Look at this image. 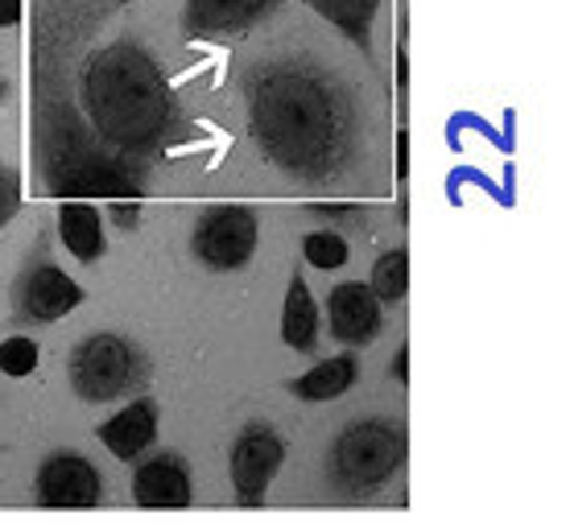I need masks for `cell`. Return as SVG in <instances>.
<instances>
[{
	"label": "cell",
	"instance_id": "cell-14",
	"mask_svg": "<svg viewBox=\"0 0 570 524\" xmlns=\"http://www.w3.org/2000/svg\"><path fill=\"white\" fill-rule=\"evenodd\" d=\"M356 380H360L356 355H331V359H323V364H314L311 372H302L298 380H289V393H294L298 401L323 405V401L343 397Z\"/></svg>",
	"mask_w": 570,
	"mask_h": 524
},
{
	"label": "cell",
	"instance_id": "cell-7",
	"mask_svg": "<svg viewBox=\"0 0 570 524\" xmlns=\"http://www.w3.org/2000/svg\"><path fill=\"white\" fill-rule=\"evenodd\" d=\"M33 496L42 508H96L104 500V479L96 463H87L83 454L58 451L38 467Z\"/></svg>",
	"mask_w": 570,
	"mask_h": 524
},
{
	"label": "cell",
	"instance_id": "cell-22",
	"mask_svg": "<svg viewBox=\"0 0 570 524\" xmlns=\"http://www.w3.org/2000/svg\"><path fill=\"white\" fill-rule=\"evenodd\" d=\"M405 368H410V347H401L397 359H393V376H397L401 384L410 380V372H405Z\"/></svg>",
	"mask_w": 570,
	"mask_h": 524
},
{
	"label": "cell",
	"instance_id": "cell-8",
	"mask_svg": "<svg viewBox=\"0 0 570 524\" xmlns=\"http://www.w3.org/2000/svg\"><path fill=\"white\" fill-rule=\"evenodd\" d=\"M75 306H83V289L58 265L38 260V265H29L21 273V281H17V314L21 318H29V323H58Z\"/></svg>",
	"mask_w": 570,
	"mask_h": 524
},
{
	"label": "cell",
	"instance_id": "cell-12",
	"mask_svg": "<svg viewBox=\"0 0 570 524\" xmlns=\"http://www.w3.org/2000/svg\"><path fill=\"white\" fill-rule=\"evenodd\" d=\"M96 438H100L120 463L141 458L157 438V401L141 397V401H132V405H125L116 417H108V422L96 429Z\"/></svg>",
	"mask_w": 570,
	"mask_h": 524
},
{
	"label": "cell",
	"instance_id": "cell-17",
	"mask_svg": "<svg viewBox=\"0 0 570 524\" xmlns=\"http://www.w3.org/2000/svg\"><path fill=\"white\" fill-rule=\"evenodd\" d=\"M368 289L376 294L381 306H397L405 298V289H410V253L405 248H393L385 253L376 265H372V281Z\"/></svg>",
	"mask_w": 570,
	"mask_h": 524
},
{
	"label": "cell",
	"instance_id": "cell-5",
	"mask_svg": "<svg viewBox=\"0 0 570 524\" xmlns=\"http://www.w3.org/2000/svg\"><path fill=\"white\" fill-rule=\"evenodd\" d=\"M261 240V224L248 207H212L190 231V253L215 273L244 269Z\"/></svg>",
	"mask_w": 570,
	"mask_h": 524
},
{
	"label": "cell",
	"instance_id": "cell-23",
	"mask_svg": "<svg viewBox=\"0 0 570 524\" xmlns=\"http://www.w3.org/2000/svg\"><path fill=\"white\" fill-rule=\"evenodd\" d=\"M0 96H4V67H0Z\"/></svg>",
	"mask_w": 570,
	"mask_h": 524
},
{
	"label": "cell",
	"instance_id": "cell-13",
	"mask_svg": "<svg viewBox=\"0 0 570 524\" xmlns=\"http://www.w3.org/2000/svg\"><path fill=\"white\" fill-rule=\"evenodd\" d=\"M58 240H62V248L75 260H83V265L100 260L104 248H108L100 211L91 202H67V207H58Z\"/></svg>",
	"mask_w": 570,
	"mask_h": 524
},
{
	"label": "cell",
	"instance_id": "cell-21",
	"mask_svg": "<svg viewBox=\"0 0 570 524\" xmlns=\"http://www.w3.org/2000/svg\"><path fill=\"white\" fill-rule=\"evenodd\" d=\"M21 21V0H0V29H9Z\"/></svg>",
	"mask_w": 570,
	"mask_h": 524
},
{
	"label": "cell",
	"instance_id": "cell-10",
	"mask_svg": "<svg viewBox=\"0 0 570 524\" xmlns=\"http://www.w3.org/2000/svg\"><path fill=\"white\" fill-rule=\"evenodd\" d=\"M327 326L331 335L347 347H368L381 326H385V314H381V301L368 285L360 281H343L327 294Z\"/></svg>",
	"mask_w": 570,
	"mask_h": 524
},
{
	"label": "cell",
	"instance_id": "cell-3",
	"mask_svg": "<svg viewBox=\"0 0 570 524\" xmlns=\"http://www.w3.org/2000/svg\"><path fill=\"white\" fill-rule=\"evenodd\" d=\"M405 463V429L389 417H360L343 425L331 446L327 471L335 492L347 500L376 496Z\"/></svg>",
	"mask_w": 570,
	"mask_h": 524
},
{
	"label": "cell",
	"instance_id": "cell-2",
	"mask_svg": "<svg viewBox=\"0 0 570 524\" xmlns=\"http://www.w3.org/2000/svg\"><path fill=\"white\" fill-rule=\"evenodd\" d=\"M83 108L104 141L125 154H149L174 125L170 79L137 42H112L83 67Z\"/></svg>",
	"mask_w": 570,
	"mask_h": 524
},
{
	"label": "cell",
	"instance_id": "cell-19",
	"mask_svg": "<svg viewBox=\"0 0 570 524\" xmlns=\"http://www.w3.org/2000/svg\"><path fill=\"white\" fill-rule=\"evenodd\" d=\"M38 359H42V352L29 335H13V339L0 343V372L13 380H26L29 372H38Z\"/></svg>",
	"mask_w": 570,
	"mask_h": 524
},
{
	"label": "cell",
	"instance_id": "cell-9",
	"mask_svg": "<svg viewBox=\"0 0 570 524\" xmlns=\"http://www.w3.org/2000/svg\"><path fill=\"white\" fill-rule=\"evenodd\" d=\"M132 500L154 512L186 508L195 500V479H190V467H186L183 454L161 451L154 458H145L137 475H132Z\"/></svg>",
	"mask_w": 570,
	"mask_h": 524
},
{
	"label": "cell",
	"instance_id": "cell-6",
	"mask_svg": "<svg viewBox=\"0 0 570 524\" xmlns=\"http://www.w3.org/2000/svg\"><path fill=\"white\" fill-rule=\"evenodd\" d=\"M285 463V442L269 422H248L232 446V487L244 508H261L269 496V483Z\"/></svg>",
	"mask_w": 570,
	"mask_h": 524
},
{
	"label": "cell",
	"instance_id": "cell-1",
	"mask_svg": "<svg viewBox=\"0 0 570 524\" xmlns=\"http://www.w3.org/2000/svg\"><path fill=\"white\" fill-rule=\"evenodd\" d=\"M248 132L277 170L335 178L360 154L352 87L311 58H277L248 75Z\"/></svg>",
	"mask_w": 570,
	"mask_h": 524
},
{
	"label": "cell",
	"instance_id": "cell-20",
	"mask_svg": "<svg viewBox=\"0 0 570 524\" xmlns=\"http://www.w3.org/2000/svg\"><path fill=\"white\" fill-rule=\"evenodd\" d=\"M17 207H21V178H17L13 166L0 161V227L13 219Z\"/></svg>",
	"mask_w": 570,
	"mask_h": 524
},
{
	"label": "cell",
	"instance_id": "cell-18",
	"mask_svg": "<svg viewBox=\"0 0 570 524\" xmlns=\"http://www.w3.org/2000/svg\"><path fill=\"white\" fill-rule=\"evenodd\" d=\"M302 256H306V265L314 269H343L347 265V240H343L340 231H311L306 240H302Z\"/></svg>",
	"mask_w": 570,
	"mask_h": 524
},
{
	"label": "cell",
	"instance_id": "cell-11",
	"mask_svg": "<svg viewBox=\"0 0 570 524\" xmlns=\"http://www.w3.org/2000/svg\"><path fill=\"white\" fill-rule=\"evenodd\" d=\"M277 0H186V29L195 38H228L257 26Z\"/></svg>",
	"mask_w": 570,
	"mask_h": 524
},
{
	"label": "cell",
	"instance_id": "cell-16",
	"mask_svg": "<svg viewBox=\"0 0 570 524\" xmlns=\"http://www.w3.org/2000/svg\"><path fill=\"white\" fill-rule=\"evenodd\" d=\"M314 13L331 21L335 29H343L360 50H368L372 46V21H376V9H381V0H306Z\"/></svg>",
	"mask_w": 570,
	"mask_h": 524
},
{
	"label": "cell",
	"instance_id": "cell-4",
	"mask_svg": "<svg viewBox=\"0 0 570 524\" xmlns=\"http://www.w3.org/2000/svg\"><path fill=\"white\" fill-rule=\"evenodd\" d=\"M67 376H71V388L91 405H108V401H120L137 393L149 376V364L137 343H129L125 335H87L79 347L71 352V364H67Z\"/></svg>",
	"mask_w": 570,
	"mask_h": 524
},
{
	"label": "cell",
	"instance_id": "cell-15",
	"mask_svg": "<svg viewBox=\"0 0 570 524\" xmlns=\"http://www.w3.org/2000/svg\"><path fill=\"white\" fill-rule=\"evenodd\" d=\"M282 343L294 352H314L318 347V301H314L311 285L298 273L289 277L282 306Z\"/></svg>",
	"mask_w": 570,
	"mask_h": 524
}]
</instances>
